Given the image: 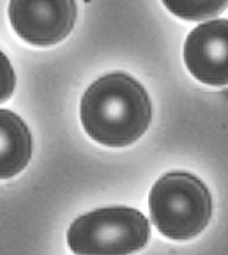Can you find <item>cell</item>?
<instances>
[{
	"label": "cell",
	"mask_w": 228,
	"mask_h": 255,
	"mask_svg": "<svg viewBox=\"0 0 228 255\" xmlns=\"http://www.w3.org/2000/svg\"><path fill=\"white\" fill-rule=\"evenodd\" d=\"M149 211L164 238L188 241L202 234L211 222V191L196 175L170 172L152 186Z\"/></svg>",
	"instance_id": "obj_2"
},
{
	"label": "cell",
	"mask_w": 228,
	"mask_h": 255,
	"mask_svg": "<svg viewBox=\"0 0 228 255\" xmlns=\"http://www.w3.org/2000/svg\"><path fill=\"white\" fill-rule=\"evenodd\" d=\"M32 156V136L27 124L11 110H0V179L20 174Z\"/></svg>",
	"instance_id": "obj_6"
},
{
	"label": "cell",
	"mask_w": 228,
	"mask_h": 255,
	"mask_svg": "<svg viewBox=\"0 0 228 255\" xmlns=\"http://www.w3.org/2000/svg\"><path fill=\"white\" fill-rule=\"evenodd\" d=\"M80 119L85 133L97 143L126 147L147 131L152 105L135 78L126 73H110L85 91Z\"/></svg>",
	"instance_id": "obj_1"
},
{
	"label": "cell",
	"mask_w": 228,
	"mask_h": 255,
	"mask_svg": "<svg viewBox=\"0 0 228 255\" xmlns=\"http://www.w3.org/2000/svg\"><path fill=\"white\" fill-rule=\"evenodd\" d=\"M151 227L138 209L103 207L81 215L68 231L75 255H133L147 245Z\"/></svg>",
	"instance_id": "obj_3"
},
{
	"label": "cell",
	"mask_w": 228,
	"mask_h": 255,
	"mask_svg": "<svg viewBox=\"0 0 228 255\" xmlns=\"http://www.w3.org/2000/svg\"><path fill=\"white\" fill-rule=\"evenodd\" d=\"M16 85V76L12 71V66L9 59L0 52V103L9 100Z\"/></svg>",
	"instance_id": "obj_8"
},
{
	"label": "cell",
	"mask_w": 228,
	"mask_h": 255,
	"mask_svg": "<svg viewBox=\"0 0 228 255\" xmlns=\"http://www.w3.org/2000/svg\"><path fill=\"white\" fill-rule=\"evenodd\" d=\"M164 7L188 21H202L220 14L228 7V0H163Z\"/></svg>",
	"instance_id": "obj_7"
},
{
	"label": "cell",
	"mask_w": 228,
	"mask_h": 255,
	"mask_svg": "<svg viewBox=\"0 0 228 255\" xmlns=\"http://www.w3.org/2000/svg\"><path fill=\"white\" fill-rule=\"evenodd\" d=\"M76 20L75 0H11L9 21L23 41L36 46L57 44L69 36Z\"/></svg>",
	"instance_id": "obj_4"
},
{
	"label": "cell",
	"mask_w": 228,
	"mask_h": 255,
	"mask_svg": "<svg viewBox=\"0 0 228 255\" xmlns=\"http://www.w3.org/2000/svg\"><path fill=\"white\" fill-rule=\"evenodd\" d=\"M184 62L202 84L228 85V20H212L193 28L184 43Z\"/></svg>",
	"instance_id": "obj_5"
}]
</instances>
